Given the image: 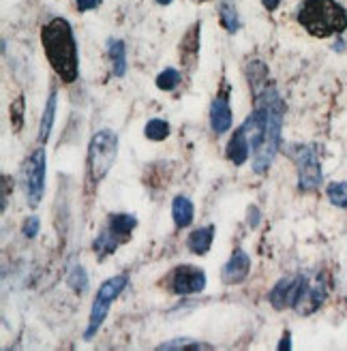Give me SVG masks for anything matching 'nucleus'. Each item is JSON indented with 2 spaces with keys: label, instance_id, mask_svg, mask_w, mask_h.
Returning <instances> with one entry per match:
<instances>
[{
  "label": "nucleus",
  "instance_id": "f257e3e1",
  "mask_svg": "<svg viewBox=\"0 0 347 351\" xmlns=\"http://www.w3.org/2000/svg\"><path fill=\"white\" fill-rule=\"evenodd\" d=\"M41 43L45 49V56L56 71V75L67 82L73 84L77 80V43L73 37V28L62 17H54L41 28Z\"/></svg>",
  "mask_w": 347,
  "mask_h": 351
},
{
  "label": "nucleus",
  "instance_id": "f03ea898",
  "mask_svg": "<svg viewBox=\"0 0 347 351\" xmlns=\"http://www.w3.org/2000/svg\"><path fill=\"white\" fill-rule=\"evenodd\" d=\"M255 103L262 105V110H264V137H262V144L253 150V171L266 173L281 146L285 103L279 97V93H276V88L272 86H266L264 90L255 97Z\"/></svg>",
  "mask_w": 347,
  "mask_h": 351
},
{
  "label": "nucleus",
  "instance_id": "7ed1b4c3",
  "mask_svg": "<svg viewBox=\"0 0 347 351\" xmlns=\"http://www.w3.org/2000/svg\"><path fill=\"white\" fill-rule=\"evenodd\" d=\"M298 22L313 37H333L347 28V13L337 0H304Z\"/></svg>",
  "mask_w": 347,
  "mask_h": 351
},
{
  "label": "nucleus",
  "instance_id": "20e7f679",
  "mask_svg": "<svg viewBox=\"0 0 347 351\" xmlns=\"http://www.w3.org/2000/svg\"><path fill=\"white\" fill-rule=\"evenodd\" d=\"M116 150H118V137L114 131H99L91 139L88 146V171L95 182L103 180L112 169L116 161Z\"/></svg>",
  "mask_w": 347,
  "mask_h": 351
},
{
  "label": "nucleus",
  "instance_id": "39448f33",
  "mask_svg": "<svg viewBox=\"0 0 347 351\" xmlns=\"http://www.w3.org/2000/svg\"><path fill=\"white\" fill-rule=\"evenodd\" d=\"M129 283V276L127 274H118L114 278H108L106 283L101 285V289L97 291V298L93 302V311H91V322H88V328H86V341H91L97 330L103 326V322H106L108 313H110V304L116 300V298L123 293V289L127 287Z\"/></svg>",
  "mask_w": 347,
  "mask_h": 351
},
{
  "label": "nucleus",
  "instance_id": "423d86ee",
  "mask_svg": "<svg viewBox=\"0 0 347 351\" xmlns=\"http://www.w3.org/2000/svg\"><path fill=\"white\" fill-rule=\"evenodd\" d=\"M287 154L298 167V186L302 191H315L322 184V165L318 148L311 144H289Z\"/></svg>",
  "mask_w": 347,
  "mask_h": 351
},
{
  "label": "nucleus",
  "instance_id": "0eeeda50",
  "mask_svg": "<svg viewBox=\"0 0 347 351\" xmlns=\"http://www.w3.org/2000/svg\"><path fill=\"white\" fill-rule=\"evenodd\" d=\"M45 169H47V159L45 150L37 148L24 165V191L26 199L32 208H37L41 204L43 191H45Z\"/></svg>",
  "mask_w": 347,
  "mask_h": 351
},
{
  "label": "nucleus",
  "instance_id": "6e6552de",
  "mask_svg": "<svg viewBox=\"0 0 347 351\" xmlns=\"http://www.w3.org/2000/svg\"><path fill=\"white\" fill-rule=\"evenodd\" d=\"M304 280H307L304 274H291V276L281 278L268 295L270 304L279 311L296 308V304L300 300V293H302V287H304Z\"/></svg>",
  "mask_w": 347,
  "mask_h": 351
},
{
  "label": "nucleus",
  "instance_id": "1a4fd4ad",
  "mask_svg": "<svg viewBox=\"0 0 347 351\" xmlns=\"http://www.w3.org/2000/svg\"><path fill=\"white\" fill-rule=\"evenodd\" d=\"M206 287V274L195 266H180L171 274V289L178 295L200 293Z\"/></svg>",
  "mask_w": 347,
  "mask_h": 351
},
{
  "label": "nucleus",
  "instance_id": "9d476101",
  "mask_svg": "<svg viewBox=\"0 0 347 351\" xmlns=\"http://www.w3.org/2000/svg\"><path fill=\"white\" fill-rule=\"evenodd\" d=\"M249 270H251V257L242 249H236L232 257L228 259V263L223 266L221 278H223V283H228V285H238L249 276Z\"/></svg>",
  "mask_w": 347,
  "mask_h": 351
},
{
  "label": "nucleus",
  "instance_id": "9b49d317",
  "mask_svg": "<svg viewBox=\"0 0 347 351\" xmlns=\"http://www.w3.org/2000/svg\"><path fill=\"white\" fill-rule=\"evenodd\" d=\"M135 225H137V219L133 215L120 213V215H112L103 230H106L118 244H123L131 238V232L135 230Z\"/></svg>",
  "mask_w": 347,
  "mask_h": 351
},
{
  "label": "nucleus",
  "instance_id": "f8f14e48",
  "mask_svg": "<svg viewBox=\"0 0 347 351\" xmlns=\"http://www.w3.org/2000/svg\"><path fill=\"white\" fill-rule=\"evenodd\" d=\"M211 127L217 135H223L232 129V108L225 97H217L211 105Z\"/></svg>",
  "mask_w": 347,
  "mask_h": 351
},
{
  "label": "nucleus",
  "instance_id": "ddd939ff",
  "mask_svg": "<svg viewBox=\"0 0 347 351\" xmlns=\"http://www.w3.org/2000/svg\"><path fill=\"white\" fill-rule=\"evenodd\" d=\"M251 154V144H249V137L245 133V129L238 127L230 139L228 144V159L234 163V165H242Z\"/></svg>",
  "mask_w": 347,
  "mask_h": 351
},
{
  "label": "nucleus",
  "instance_id": "4468645a",
  "mask_svg": "<svg viewBox=\"0 0 347 351\" xmlns=\"http://www.w3.org/2000/svg\"><path fill=\"white\" fill-rule=\"evenodd\" d=\"M213 238H215V227L208 225V227H200L193 234L187 238V247L191 253L195 255H206L213 247Z\"/></svg>",
  "mask_w": 347,
  "mask_h": 351
},
{
  "label": "nucleus",
  "instance_id": "2eb2a0df",
  "mask_svg": "<svg viewBox=\"0 0 347 351\" xmlns=\"http://www.w3.org/2000/svg\"><path fill=\"white\" fill-rule=\"evenodd\" d=\"M108 54H110V60H112V71L116 77H123L125 71H127V49H125V43L120 39H110L108 43Z\"/></svg>",
  "mask_w": 347,
  "mask_h": 351
},
{
  "label": "nucleus",
  "instance_id": "dca6fc26",
  "mask_svg": "<svg viewBox=\"0 0 347 351\" xmlns=\"http://www.w3.org/2000/svg\"><path fill=\"white\" fill-rule=\"evenodd\" d=\"M171 217H174V223H176V227H189L191 221H193V204H191L189 197H182L178 195L176 199H174L171 204Z\"/></svg>",
  "mask_w": 347,
  "mask_h": 351
},
{
  "label": "nucleus",
  "instance_id": "f3484780",
  "mask_svg": "<svg viewBox=\"0 0 347 351\" xmlns=\"http://www.w3.org/2000/svg\"><path fill=\"white\" fill-rule=\"evenodd\" d=\"M56 103H58V95L56 90H51L45 103V112L41 118V127H39V142H47V137L51 133V127H54V118H56Z\"/></svg>",
  "mask_w": 347,
  "mask_h": 351
},
{
  "label": "nucleus",
  "instance_id": "a211bd4d",
  "mask_svg": "<svg viewBox=\"0 0 347 351\" xmlns=\"http://www.w3.org/2000/svg\"><path fill=\"white\" fill-rule=\"evenodd\" d=\"M219 20H221V26L228 32H236L240 28L238 11L232 0H221L219 3Z\"/></svg>",
  "mask_w": 347,
  "mask_h": 351
},
{
  "label": "nucleus",
  "instance_id": "6ab92c4d",
  "mask_svg": "<svg viewBox=\"0 0 347 351\" xmlns=\"http://www.w3.org/2000/svg\"><path fill=\"white\" fill-rule=\"evenodd\" d=\"M249 82H251V88H253V97H257L268 86V69H266V64L251 62L249 64Z\"/></svg>",
  "mask_w": 347,
  "mask_h": 351
},
{
  "label": "nucleus",
  "instance_id": "aec40b11",
  "mask_svg": "<svg viewBox=\"0 0 347 351\" xmlns=\"http://www.w3.org/2000/svg\"><path fill=\"white\" fill-rule=\"evenodd\" d=\"M144 133H146L148 139H152V142H163V139L169 135V125L161 118H152L144 127Z\"/></svg>",
  "mask_w": 347,
  "mask_h": 351
},
{
  "label": "nucleus",
  "instance_id": "412c9836",
  "mask_svg": "<svg viewBox=\"0 0 347 351\" xmlns=\"http://www.w3.org/2000/svg\"><path fill=\"white\" fill-rule=\"evenodd\" d=\"M180 80H182L180 71H176V69H165L157 77V88L159 90H174V88L180 84Z\"/></svg>",
  "mask_w": 347,
  "mask_h": 351
},
{
  "label": "nucleus",
  "instance_id": "4be33fe9",
  "mask_svg": "<svg viewBox=\"0 0 347 351\" xmlns=\"http://www.w3.org/2000/svg\"><path fill=\"white\" fill-rule=\"evenodd\" d=\"M328 199L339 208H347V182H333L328 186Z\"/></svg>",
  "mask_w": 347,
  "mask_h": 351
},
{
  "label": "nucleus",
  "instance_id": "5701e85b",
  "mask_svg": "<svg viewBox=\"0 0 347 351\" xmlns=\"http://www.w3.org/2000/svg\"><path fill=\"white\" fill-rule=\"evenodd\" d=\"M67 280H69V285H71L77 293H84L86 289H88V274L84 272L82 266H75Z\"/></svg>",
  "mask_w": 347,
  "mask_h": 351
},
{
  "label": "nucleus",
  "instance_id": "b1692460",
  "mask_svg": "<svg viewBox=\"0 0 347 351\" xmlns=\"http://www.w3.org/2000/svg\"><path fill=\"white\" fill-rule=\"evenodd\" d=\"M159 349H213V347L200 341H191V339H176V341L159 345Z\"/></svg>",
  "mask_w": 347,
  "mask_h": 351
},
{
  "label": "nucleus",
  "instance_id": "393cba45",
  "mask_svg": "<svg viewBox=\"0 0 347 351\" xmlns=\"http://www.w3.org/2000/svg\"><path fill=\"white\" fill-rule=\"evenodd\" d=\"M22 116H24V99H17L11 105V118L15 120V129L22 127Z\"/></svg>",
  "mask_w": 347,
  "mask_h": 351
},
{
  "label": "nucleus",
  "instance_id": "a878e982",
  "mask_svg": "<svg viewBox=\"0 0 347 351\" xmlns=\"http://www.w3.org/2000/svg\"><path fill=\"white\" fill-rule=\"evenodd\" d=\"M37 234H39V219L37 217L26 219V223H24V236L26 238H34Z\"/></svg>",
  "mask_w": 347,
  "mask_h": 351
},
{
  "label": "nucleus",
  "instance_id": "bb28decb",
  "mask_svg": "<svg viewBox=\"0 0 347 351\" xmlns=\"http://www.w3.org/2000/svg\"><path fill=\"white\" fill-rule=\"evenodd\" d=\"M75 5L80 11H91V9H97L101 5V0H75Z\"/></svg>",
  "mask_w": 347,
  "mask_h": 351
},
{
  "label": "nucleus",
  "instance_id": "cd10ccee",
  "mask_svg": "<svg viewBox=\"0 0 347 351\" xmlns=\"http://www.w3.org/2000/svg\"><path fill=\"white\" fill-rule=\"evenodd\" d=\"M257 223H259V210L255 206H251L249 208V225L251 227H257Z\"/></svg>",
  "mask_w": 347,
  "mask_h": 351
},
{
  "label": "nucleus",
  "instance_id": "c85d7f7f",
  "mask_svg": "<svg viewBox=\"0 0 347 351\" xmlns=\"http://www.w3.org/2000/svg\"><path fill=\"white\" fill-rule=\"evenodd\" d=\"M262 3H264V7H266L268 11H274L276 7H279L281 0H262Z\"/></svg>",
  "mask_w": 347,
  "mask_h": 351
},
{
  "label": "nucleus",
  "instance_id": "c756f323",
  "mask_svg": "<svg viewBox=\"0 0 347 351\" xmlns=\"http://www.w3.org/2000/svg\"><path fill=\"white\" fill-rule=\"evenodd\" d=\"M291 347V343H289V332H287V335L283 337V343L279 345V349H289Z\"/></svg>",
  "mask_w": 347,
  "mask_h": 351
},
{
  "label": "nucleus",
  "instance_id": "7c9ffc66",
  "mask_svg": "<svg viewBox=\"0 0 347 351\" xmlns=\"http://www.w3.org/2000/svg\"><path fill=\"white\" fill-rule=\"evenodd\" d=\"M157 3H159V5H169L171 0H157Z\"/></svg>",
  "mask_w": 347,
  "mask_h": 351
}]
</instances>
